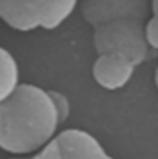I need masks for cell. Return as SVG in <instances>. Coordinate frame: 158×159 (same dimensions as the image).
Returning a JSON list of instances; mask_svg holds the SVG:
<instances>
[{"label": "cell", "instance_id": "cell-1", "mask_svg": "<svg viewBox=\"0 0 158 159\" xmlns=\"http://www.w3.org/2000/svg\"><path fill=\"white\" fill-rule=\"evenodd\" d=\"M70 111L62 93L17 82L0 99V148L16 156L37 152L57 133Z\"/></svg>", "mask_w": 158, "mask_h": 159}, {"label": "cell", "instance_id": "cell-2", "mask_svg": "<svg viewBox=\"0 0 158 159\" xmlns=\"http://www.w3.org/2000/svg\"><path fill=\"white\" fill-rule=\"evenodd\" d=\"M78 6V0H0V20L17 31L56 30Z\"/></svg>", "mask_w": 158, "mask_h": 159}, {"label": "cell", "instance_id": "cell-3", "mask_svg": "<svg viewBox=\"0 0 158 159\" xmlns=\"http://www.w3.org/2000/svg\"><path fill=\"white\" fill-rule=\"evenodd\" d=\"M146 22H110L92 26L96 54H121L136 65L146 62L154 50L144 37Z\"/></svg>", "mask_w": 158, "mask_h": 159}, {"label": "cell", "instance_id": "cell-4", "mask_svg": "<svg viewBox=\"0 0 158 159\" xmlns=\"http://www.w3.org/2000/svg\"><path fill=\"white\" fill-rule=\"evenodd\" d=\"M11 159H115L85 130L67 128L56 133L37 152Z\"/></svg>", "mask_w": 158, "mask_h": 159}, {"label": "cell", "instance_id": "cell-5", "mask_svg": "<svg viewBox=\"0 0 158 159\" xmlns=\"http://www.w3.org/2000/svg\"><path fill=\"white\" fill-rule=\"evenodd\" d=\"M81 14L90 26L110 22H146L157 12V0H78Z\"/></svg>", "mask_w": 158, "mask_h": 159}, {"label": "cell", "instance_id": "cell-6", "mask_svg": "<svg viewBox=\"0 0 158 159\" xmlns=\"http://www.w3.org/2000/svg\"><path fill=\"white\" fill-rule=\"evenodd\" d=\"M136 66L135 62L121 54H98L92 66V74L99 87L113 91L130 82Z\"/></svg>", "mask_w": 158, "mask_h": 159}, {"label": "cell", "instance_id": "cell-7", "mask_svg": "<svg viewBox=\"0 0 158 159\" xmlns=\"http://www.w3.org/2000/svg\"><path fill=\"white\" fill-rule=\"evenodd\" d=\"M19 82V66L12 54L0 47V99Z\"/></svg>", "mask_w": 158, "mask_h": 159}, {"label": "cell", "instance_id": "cell-8", "mask_svg": "<svg viewBox=\"0 0 158 159\" xmlns=\"http://www.w3.org/2000/svg\"><path fill=\"white\" fill-rule=\"evenodd\" d=\"M144 37L147 45L155 51L158 48V30H157V12H152L144 23Z\"/></svg>", "mask_w": 158, "mask_h": 159}]
</instances>
